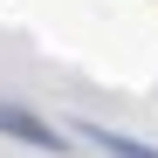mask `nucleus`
<instances>
[{
  "mask_svg": "<svg viewBox=\"0 0 158 158\" xmlns=\"http://www.w3.org/2000/svg\"><path fill=\"white\" fill-rule=\"evenodd\" d=\"M0 131H14L21 144H41V151H62V138L48 131L41 117H28V110H14V103H0Z\"/></svg>",
  "mask_w": 158,
  "mask_h": 158,
  "instance_id": "nucleus-1",
  "label": "nucleus"
},
{
  "mask_svg": "<svg viewBox=\"0 0 158 158\" xmlns=\"http://www.w3.org/2000/svg\"><path fill=\"white\" fill-rule=\"evenodd\" d=\"M83 138H89V144H103L110 158H158L151 144H138V138H124V131H110V124H83Z\"/></svg>",
  "mask_w": 158,
  "mask_h": 158,
  "instance_id": "nucleus-2",
  "label": "nucleus"
}]
</instances>
